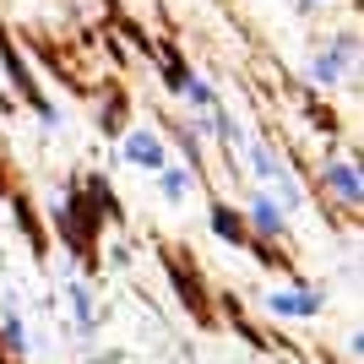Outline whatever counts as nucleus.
Segmentation results:
<instances>
[{
	"label": "nucleus",
	"instance_id": "5",
	"mask_svg": "<svg viewBox=\"0 0 364 364\" xmlns=\"http://www.w3.org/2000/svg\"><path fill=\"white\" fill-rule=\"evenodd\" d=\"M267 310H272V316H289V321H310L321 310V294L316 289H267Z\"/></svg>",
	"mask_w": 364,
	"mask_h": 364
},
{
	"label": "nucleus",
	"instance_id": "10",
	"mask_svg": "<svg viewBox=\"0 0 364 364\" xmlns=\"http://www.w3.org/2000/svg\"><path fill=\"white\" fill-rule=\"evenodd\" d=\"M213 234H218V240H228V245H245V218L218 201V207H213Z\"/></svg>",
	"mask_w": 364,
	"mask_h": 364
},
{
	"label": "nucleus",
	"instance_id": "7",
	"mask_svg": "<svg viewBox=\"0 0 364 364\" xmlns=\"http://www.w3.org/2000/svg\"><path fill=\"white\" fill-rule=\"evenodd\" d=\"M0 332H6V348L11 353H28V321H22V310H16V294L0 299Z\"/></svg>",
	"mask_w": 364,
	"mask_h": 364
},
{
	"label": "nucleus",
	"instance_id": "4",
	"mask_svg": "<svg viewBox=\"0 0 364 364\" xmlns=\"http://www.w3.org/2000/svg\"><path fill=\"white\" fill-rule=\"evenodd\" d=\"M245 223H250V234H261V240H289V213H283L267 191H250V201H245Z\"/></svg>",
	"mask_w": 364,
	"mask_h": 364
},
{
	"label": "nucleus",
	"instance_id": "1",
	"mask_svg": "<svg viewBox=\"0 0 364 364\" xmlns=\"http://www.w3.org/2000/svg\"><path fill=\"white\" fill-rule=\"evenodd\" d=\"M353 55H359V33H337L326 49H316L310 55V65H304V76L316 82V87H343L353 71Z\"/></svg>",
	"mask_w": 364,
	"mask_h": 364
},
{
	"label": "nucleus",
	"instance_id": "11",
	"mask_svg": "<svg viewBox=\"0 0 364 364\" xmlns=\"http://www.w3.org/2000/svg\"><path fill=\"white\" fill-rule=\"evenodd\" d=\"M299 6H321V0H299Z\"/></svg>",
	"mask_w": 364,
	"mask_h": 364
},
{
	"label": "nucleus",
	"instance_id": "6",
	"mask_svg": "<svg viewBox=\"0 0 364 364\" xmlns=\"http://www.w3.org/2000/svg\"><path fill=\"white\" fill-rule=\"evenodd\" d=\"M65 299H71V316H76V332H82V337H92V332H98V304H92V294H87V283H82V277H71V283H65Z\"/></svg>",
	"mask_w": 364,
	"mask_h": 364
},
{
	"label": "nucleus",
	"instance_id": "9",
	"mask_svg": "<svg viewBox=\"0 0 364 364\" xmlns=\"http://www.w3.org/2000/svg\"><path fill=\"white\" fill-rule=\"evenodd\" d=\"M158 185H164L168 201H185L191 191H196V168H191V164H164V168H158Z\"/></svg>",
	"mask_w": 364,
	"mask_h": 364
},
{
	"label": "nucleus",
	"instance_id": "2",
	"mask_svg": "<svg viewBox=\"0 0 364 364\" xmlns=\"http://www.w3.org/2000/svg\"><path fill=\"white\" fill-rule=\"evenodd\" d=\"M120 158L131 168H152V174H158V168L168 164V141L158 136L152 125H131V131L120 136Z\"/></svg>",
	"mask_w": 364,
	"mask_h": 364
},
{
	"label": "nucleus",
	"instance_id": "3",
	"mask_svg": "<svg viewBox=\"0 0 364 364\" xmlns=\"http://www.w3.org/2000/svg\"><path fill=\"white\" fill-rule=\"evenodd\" d=\"M321 185H326V196H332V201H343V207H359V196H364L359 158H332V164L321 168Z\"/></svg>",
	"mask_w": 364,
	"mask_h": 364
},
{
	"label": "nucleus",
	"instance_id": "8",
	"mask_svg": "<svg viewBox=\"0 0 364 364\" xmlns=\"http://www.w3.org/2000/svg\"><path fill=\"white\" fill-rule=\"evenodd\" d=\"M180 104L191 109V114H207V109H218V87L207 82V76H196V71H191V76L180 82Z\"/></svg>",
	"mask_w": 364,
	"mask_h": 364
}]
</instances>
